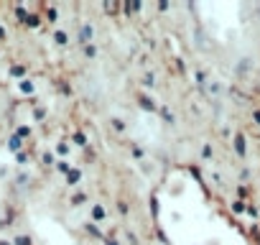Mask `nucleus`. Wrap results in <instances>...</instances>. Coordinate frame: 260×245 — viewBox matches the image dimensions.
Wrapping results in <instances>:
<instances>
[{
    "instance_id": "obj_1",
    "label": "nucleus",
    "mask_w": 260,
    "mask_h": 245,
    "mask_svg": "<svg viewBox=\"0 0 260 245\" xmlns=\"http://www.w3.org/2000/svg\"><path fill=\"white\" fill-rule=\"evenodd\" d=\"M76 41L84 43V46H89L92 41H95V28H92L89 23H84V26L79 28V34H76Z\"/></svg>"
},
{
    "instance_id": "obj_2",
    "label": "nucleus",
    "mask_w": 260,
    "mask_h": 245,
    "mask_svg": "<svg viewBox=\"0 0 260 245\" xmlns=\"http://www.w3.org/2000/svg\"><path fill=\"white\" fill-rule=\"evenodd\" d=\"M235 151H237V156H240V159L245 156V153H248V146H245V135H242V133L235 135Z\"/></svg>"
},
{
    "instance_id": "obj_3",
    "label": "nucleus",
    "mask_w": 260,
    "mask_h": 245,
    "mask_svg": "<svg viewBox=\"0 0 260 245\" xmlns=\"http://www.w3.org/2000/svg\"><path fill=\"white\" fill-rule=\"evenodd\" d=\"M138 105H141L143 110H150V113H153V110H158V107L153 105V100H150L148 95H141V97H138Z\"/></svg>"
},
{
    "instance_id": "obj_4",
    "label": "nucleus",
    "mask_w": 260,
    "mask_h": 245,
    "mask_svg": "<svg viewBox=\"0 0 260 245\" xmlns=\"http://www.w3.org/2000/svg\"><path fill=\"white\" fill-rule=\"evenodd\" d=\"M105 217H107V212H105L102 204H95V207H92V220H95V222H102Z\"/></svg>"
},
{
    "instance_id": "obj_5",
    "label": "nucleus",
    "mask_w": 260,
    "mask_h": 245,
    "mask_svg": "<svg viewBox=\"0 0 260 245\" xmlns=\"http://www.w3.org/2000/svg\"><path fill=\"white\" fill-rule=\"evenodd\" d=\"M158 113L166 118V122H168V125H174V122H176V118H174V113L171 110H168V107H158Z\"/></svg>"
},
{
    "instance_id": "obj_6",
    "label": "nucleus",
    "mask_w": 260,
    "mask_h": 245,
    "mask_svg": "<svg viewBox=\"0 0 260 245\" xmlns=\"http://www.w3.org/2000/svg\"><path fill=\"white\" fill-rule=\"evenodd\" d=\"M67 179H69V184H76V181H82V171H79V168H72Z\"/></svg>"
},
{
    "instance_id": "obj_7",
    "label": "nucleus",
    "mask_w": 260,
    "mask_h": 245,
    "mask_svg": "<svg viewBox=\"0 0 260 245\" xmlns=\"http://www.w3.org/2000/svg\"><path fill=\"white\" fill-rule=\"evenodd\" d=\"M84 227H87V233H92L95 238H102V230H100V227H95V222H87Z\"/></svg>"
},
{
    "instance_id": "obj_8",
    "label": "nucleus",
    "mask_w": 260,
    "mask_h": 245,
    "mask_svg": "<svg viewBox=\"0 0 260 245\" xmlns=\"http://www.w3.org/2000/svg\"><path fill=\"white\" fill-rule=\"evenodd\" d=\"M67 39H69V36L64 34V31H56V34H54V41H56L59 46H64V43H67Z\"/></svg>"
},
{
    "instance_id": "obj_9",
    "label": "nucleus",
    "mask_w": 260,
    "mask_h": 245,
    "mask_svg": "<svg viewBox=\"0 0 260 245\" xmlns=\"http://www.w3.org/2000/svg\"><path fill=\"white\" fill-rule=\"evenodd\" d=\"M143 87L153 89V87H156V77H153V74H146V77H143Z\"/></svg>"
},
{
    "instance_id": "obj_10",
    "label": "nucleus",
    "mask_w": 260,
    "mask_h": 245,
    "mask_svg": "<svg viewBox=\"0 0 260 245\" xmlns=\"http://www.w3.org/2000/svg\"><path fill=\"white\" fill-rule=\"evenodd\" d=\"M245 209H248V207H245V202H240V199H237V202H232V212L235 214H242Z\"/></svg>"
},
{
    "instance_id": "obj_11",
    "label": "nucleus",
    "mask_w": 260,
    "mask_h": 245,
    "mask_svg": "<svg viewBox=\"0 0 260 245\" xmlns=\"http://www.w3.org/2000/svg\"><path fill=\"white\" fill-rule=\"evenodd\" d=\"M74 143L76 146H87V135L84 133H74Z\"/></svg>"
},
{
    "instance_id": "obj_12",
    "label": "nucleus",
    "mask_w": 260,
    "mask_h": 245,
    "mask_svg": "<svg viewBox=\"0 0 260 245\" xmlns=\"http://www.w3.org/2000/svg\"><path fill=\"white\" fill-rule=\"evenodd\" d=\"M56 168H59V171H64V174H69V171H72L69 161H56Z\"/></svg>"
},
{
    "instance_id": "obj_13",
    "label": "nucleus",
    "mask_w": 260,
    "mask_h": 245,
    "mask_svg": "<svg viewBox=\"0 0 260 245\" xmlns=\"http://www.w3.org/2000/svg\"><path fill=\"white\" fill-rule=\"evenodd\" d=\"M21 146H23V143H21V138H18V135H13V138H10V151H18Z\"/></svg>"
},
{
    "instance_id": "obj_14",
    "label": "nucleus",
    "mask_w": 260,
    "mask_h": 245,
    "mask_svg": "<svg viewBox=\"0 0 260 245\" xmlns=\"http://www.w3.org/2000/svg\"><path fill=\"white\" fill-rule=\"evenodd\" d=\"M84 54H87L89 59H95V56H97V49H95V43H89L87 49H84Z\"/></svg>"
},
{
    "instance_id": "obj_15",
    "label": "nucleus",
    "mask_w": 260,
    "mask_h": 245,
    "mask_svg": "<svg viewBox=\"0 0 260 245\" xmlns=\"http://www.w3.org/2000/svg\"><path fill=\"white\" fill-rule=\"evenodd\" d=\"M112 128L115 130H125V122H122L120 118H112Z\"/></svg>"
},
{
    "instance_id": "obj_16",
    "label": "nucleus",
    "mask_w": 260,
    "mask_h": 245,
    "mask_svg": "<svg viewBox=\"0 0 260 245\" xmlns=\"http://www.w3.org/2000/svg\"><path fill=\"white\" fill-rule=\"evenodd\" d=\"M21 89H23V92H34V84H31L28 80H23V82H21Z\"/></svg>"
},
{
    "instance_id": "obj_17",
    "label": "nucleus",
    "mask_w": 260,
    "mask_h": 245,
    "mask_svg": "<svg viewBox=\"0 0 260 245\" xmlns=\"http://www.w3.org/2000/svg\"><path fill=\"white\" fill-rule=\"evenodd\" d=\"M105 10H107V13H115V10H120V5H115V3H105Z\"/></svg>"
},
{
    "instance_id": "obj_18",
    "label": "nucleus",
    "mask_w": 260,
    "mask_h": 245,
    "mask_svg": "<svg viewBox=\"0 0 260 245\" xmlns=\"http://www.w3.org/2000/svg\"><path fill=\"white\" fill-rule=\"evenodd\" d=\"M204 80H207V74H204V72H196V82H199V84H207Z\"/></svg>"
},
{
    "instance_id": "obj_19",
    "label": "nucleus",
    "mask_w": 260,
    "mask_h": 245,
    "mask_svg": "<svg viewBox=\"0 0 260 245\" xmlns=\"http://www.w3.org/2000/svg\"><path fill=\"white\" fill-rule=\"evenodd\" d=\"M202 153L209 159V156H212V146H209V143H204V146H202Z\"/></svg>"
},
{
    "instance_id": "obj_20",
    "label": "nucleus",
    "mask_w": 260,
    "mask_h": 245,
    "mask_svg": "<svg viewBox=\"0 0 260 245\" xmlns=\"http://www.w3.org/2000/svg\"><path fill=\"white\" fill-rule=\"evenodd\" d=\"M56 153H61V156H67V153H69V148H67L64 143H61V146H56Z\"/></svg>"
},
{
    "instance_id": "obj_21",
    "label": "nucleus",
    "mask_w": 260,
    "mask_h": 245,
    "mask_svg": "<svg viewBox=\"0 0 260 245\" xmlns=\"http://www.w3.org/2000/svg\"><path fill=\"white\" fill-rule=\"evenodd\" d=\"M15 245H31V238H18V240H15Z\"/></svg>"
},
{
    "instance_id": "obj_22",
    "label": "nucleus",
    "mask_w": 260,
    "mask_h": 245,
    "mask_svg": "<svg viewBox=\"0 0 260 245\" xmlns=\"http://www.w3.org/2000/svg\"><path fill=\"white\" fill-rule=\"evenodd\" d=\"M253 120H255V125H260V110H255V113H253Z\"/></svg>"
},
{
    "instance_id": "obj_23",
    "label": "nucleus",
    "mask_w": 260,
    "mask_h": 245,
    "mask_svg": "<svg viewBox=\"0 0 260 245\" xmlns=\"http://www.w3.org/2000/svg\"><path fill=\"white\" fill-rule=\"evenodd\" d=\"M5 36V28H0V39H3Z\"/></svg>"
},
{
    "instance_id": "obj_24",
    "label": "nucleus",
    "mask_w": 260,
    "mask_h": 245,
    "mask_svg": "<svg viewBox=\"0 0 260 245\" xmlns=\"http://www.w3.org/2000/svg\"><path fill=\"white\" fill-rule=\"evenodd\" d=\"M0 245H8V243H0Z\"/></svg>"
}]
</instances>
